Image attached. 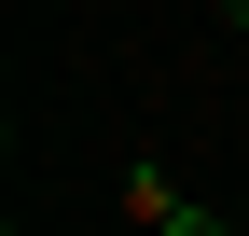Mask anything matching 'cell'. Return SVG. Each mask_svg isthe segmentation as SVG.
Instances as JSON below:
<instances>
[{
    "label": "cell",
    "mask_w": 249,
    "mask_h": 236,
    "mask_svg": "<svg viewBox=\"0 0 249 236\" xmlns=\"http://www.w3.org/2000/svg\"><path fill=\"white\" fill-rule=\"evenodd\" d=\"M166 209H180V181H166V167H124V222L152 236V222H166Z\"/></svg>",
    "instance_id": "6da1fadb"
},
{
    "label": "cell",
    "mask_w": 249,
    "mask_h": 236,
    "mask_svg": "<svg viewBox=\"0 0 249 236\" xmlns=\"http://www.w3.org/2000/svg\"><path fill=\"white\" fill-rule=\"evenodd\" d=\"M152 236H249V222H235V209H194V195H180V209L152 222Z\"/></svg>",
    "instance_id": "7a4b0ae2"
},
{
    "label": "cell",
    "mask_w": 249,
    "mask_h": 236,
    "mask_svg": "<svg viewBox=\"0 0 249 236\" xmlns=\"http://www.w3.org/2000/svg\"><path fill=\"white\" fill-rule=\"evenodd\" d=\"M222 14H235V28H249V0H222Z\"/></svg>",
    "instance_id": "3957f363"
},
{
    "label": "cell",
    "mask_w": 249,
    "mask_h": 236,
    "mask_svg": "<svg viewBox=\"0 0 249 236\" xmlns=\"http://www.w3.org/2000/svg\"><path fill=\"white\" fill-rule=\"evenodd\" d=\"M235 222H249V209H235Z\"/></svg>",
    "instance_id": "277c9868"
}]
</instances>
